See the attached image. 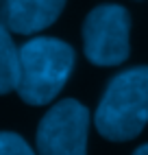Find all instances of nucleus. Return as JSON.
Returning <instances> with one entry per match:
<instances>
[{"instance_id": "1", "label": "nucleus", "mask_w": 148, "mask_h": 155, "mask_svg": "<svg viewBox=\"0 0 148 155\" xmlns=\"http://www.w3.org/2000/svg\"><path fill=\"white\" fill-rule=\"evenodd\" d=\"M74 50L57 37H33L20 48L15 92L26 105H48L57 98L74 68Z\"/></svg>"}, {"instance_id": "2", "label": "nucleus", "mask_w": 148, "mask_h": 155, "mask_svg": "<svg viewBox=\"0 0 148 155\" xmlns=\"http://www.w3.org/2000/svg\"><path fill=\"white\" fill-rule=\"evenodd\" d=\"M94 125L111 142H126L140 136L148 125V66L122 70L109 81Z\"/></svg>"}, {"instance_id": "3", "label": "nucleus", "mask_w": 148, "mask_h": 155, "mask_svg": "<svg viewBox=\"0 0 148 155\" xmlns=\"http://www.w3.org/2000/svg\"><path fill=\"white\" fill-rule=\"evenodd\" d=\"M131 15L120 5H100L83 22V48L94 66H120L129 59Z\"/></svg>"}, {"instance_id": "4", "label": "nucleus", "mask_w": 148, "mask_h": 155, "mask_svg": "<svg viewBox=\"0 0 148 155\" xmlns=\"http://www.w3.org/2000/svg\"><path fill=\"white\" fill-rule=\"evenodd\" d=\"M89 111L83 103L63 98L39 120L37 155H87Z\"/></svg>"}, {"instance_id": "5", "label": "nucleus", "mask_w": 148, "mask_h": 155, "mask_svg": "<svg viewBox=\"0 0 148 155\" xmlns=\"http://www.w3.org/2000/svg\"><path fill=\"white\" fill-rule=\"evenodd\" d=\"M63 7L66 0H0V22L18 35L39 33L57 22Z\"/></svg>"}, {"instance_id": "6", "label": "nucleus", "mask_w": 148, "mask_h": 155, "mask_svg": "<svg viewBox=\"0 0 148 155\" xmlns=\"http://www.w3.org/2000/svg\"><path fill=\"white\" fill-rule=\"evenodd\" d=\"M18 59L20 48L13 42V35L0 22V94H9L18 85Z\"/></svg>"}, {"instance_id": "7", "label": "nucleus", "mask_w": 148, "mask_h": 155, "mask_svg": "<svg viewBox=\"0 0 148 155\" xmlns=\"http://www.w3.org/2000/svg\"><path fill=\"white\" fill-rule=\"evenodd\" d=\"M0 155H37L31 144L11 131H0Z\"/></svg>"}, {"instance_id": "8", "label": "nucleus", "mask_w": 148, "mask_h": 155, "mask_svg": "<svg viewBox=\"0 0 148 155\" xmlns=\"http://www.w3.org/2000/svg\"><path fill=\"white\" fill-rule=\"evenodd\" d=\"M133 155H148V144H142L140 149H135V153Z\"/></svg>"}]
</instances>
